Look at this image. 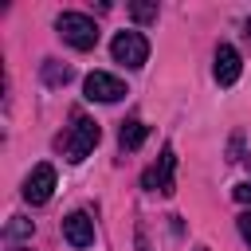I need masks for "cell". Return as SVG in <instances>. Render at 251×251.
I'll list each match as a JSON object with an SVG mask.
<instances>
[{"mask_svg":"<svg viewBox=\"0 0 251 251\" xmlns=\"http://www.w3.org/2000/svg\"><path fill=\"white\" fill-rule=\"evenodd\" d=\"M71 75H75V71H71L67 63H59V59H43V82H47V86H67Z\"/></svg>","mask_w":251,"mask_h":251,"instance_id":"10","label":"cell"},{"mask_svg":"<svg viewBox=\"0 0 251 251\" xmlns=\"http://www.w3.org/2000/svg\"><path fill=\"white\" fill-rule=\"evenodd\" d=\"M110 55H114V63L137 71V67H145V59H149V39H145L141 31H118L114 43H110Z\"/></svg>","mask_w":251,"mask_h":251,"instance_id":"3","label":"cell"},{"mask_svg":"<svg viewBox=\"0 0 251 251\" xmlns=\"http://www.w3.org/2000/svg\"><path fill=\"white\" fill-rule=\"evenodd\" d=\"M98 141H102V129H98V122H94V118H86V114H75L71 129L59 137V145H63V157H67L71 165L86 161V157L94 153V145H98Z\"/></svg>","mask_w":251,"mask_h":251,"instance_id":"1","label":"cell"},{"mask_svg":"<svg viewBox=\"0 0 251 251\" xmlns=\"http://www.w3.org/2000/svg\"><path fill=\"white\" fill-rule=\"evenodd\" d=\"M235 200L251 208V180H243V184H235Z\"/></svg>","mask_w":251,"mask_h":251,"instance_id":"14","label":"cell"},{"mask_svg":"<svg viewBox=\"0 0 251 251\" xmlns=\"http://www.w3.org/2000/svg\"><path fill=\"white\" fill-rule=\"evenodd\" d=\"M247 35H251V20H247Z\"/></svg>","mask_w":251,"mask_h":251,"instance_id":"17","label":"cell"},{"mask_svg":"<svg viewBox=\"0 0 251 251\" xmlns=\"http://www.w3.org/2000/svg\"><path fill=\"white\" fill-rule=\"evenodd\" d=\"M145 133H149V126L145 122H137V118H129V122H122V133H118V141H122V149H141V141H145Z\"/></svg>","mask_w":251,"mask_h":251,"instance_id":"9","label":"cell"},{"mask_svg":"<svg viewBox=\"0 0 251 251\" xmlns=\"http://www.w3.org/2000/svg\"><path fill=\"white\" fill-rule=\"evenodd\" d=\"M133 239H137V251H149V239H145V227H137V231H133Z\"/></svg>","mask_w":251,"mask_h":251,"instance_id":"15","label":"cell"},{"mask_svg":"<svg viewBox=\"0 0 251 251\" xmlns=\"http://www.w3.org/2000/svg\"><path fill=\"white\" fill-rule=\"evenodd\" d=\"M55 31H59L63 43H71L75 51H90V47L98 43V24H94L90 16H82V12H63V16L55 20Z\"/></svg>","mask_w":251,"mask_h":251,"instance_id":"2","label":"cell"},{"mask_svg":"<svg viewBox=\"0 0 251 251\" xmlns=\"http://www.w3.org/2000/svg\"><path fill=\"white\" fill-rule=\"evenodd\" d=\"M239 71H243V63H239V51H235L231 43H220V47H216V67H212L216 82H220V86H231V82L239 78Z\"/></svg>","mask_w":251,"mask_h":251,"instance_id":"8","label":"cell"},{"mask_svg":"<svg viewBox=\"0 0 251 251\" xmlns=\"http://www.w3.org/2000/svg\"><path fill=\"white\" fill-rule=\"evenodd\" d=\"M82 90H86L90 102H118V98H126V82L118 75H110V71H90L82 78Z\"/></svg>","mask_w":251,"mask_h":251,"instance_id":"5","label":"cell"},{"mask_svg":"<svg viewBox=\"0 0 251 251\" xmlns=\"http://www.w3.org/2000/svg\"><path fill=\"white\" fill-rule=\"evenodd\" d=\"M173 173H176V149H173V145H165V149H161V157H157V165H149V169H145L141 184H145L149 192L173 196V192H176V180H173Z\"/></svg>","mask_w":251,"mask_h":251,"instance_id":"4","label":"cell"},{"mask_svg":"<svg viewBox=\"0 0 251 251\" xmlns=\"http://www.w3.org/2000/svg\"><path fill=\"white\" fill-rule=\"evenodd\" d=\"M16 251H27V247H16Z\"/></svg>","mask_w":251,"mask_h":251,"instance_id":"18","label":"cell"},{"mask_svg":"<svg viewBox=\"0 0 251 251\" xmlns=\"http://www.w3.org/2000/svg\"><path fill=\"white\" fill-rule=\"evenodd\" d=\"M8 235H31V220H24V216H12V224H8Z\"/></svg>","mask_w":251,"mask_h":251,"instance_id":"12","label":"cell"},{"mask_svg":"<svg viewBox=\"0 0 251 251\" xmlns=\"http://www.w3.org/2000/svg\"><path fill=\"white\" fill-rule=\"evenodd\" d=\"M129 16L137 24H153L157 20V4H129Z\"/></svg>","mask_w":251,"mask_h":251,"instance_id":"11","label":"cell"},{"mask_svg":"<svg viewBox=\"0 0 251 251\" xmlns=\"http://www.w3.org/2000/svg\"><path fill=\"white\" fill-rule=\"evenodd\" d=\"M235 224H239V235H243V239H247V247H251V208H247V212H239V220H235Z\"/></svg>","mask_w":251,"mask_h":251,"instance_id":"13","label":"cell"},{"mask_svg":"<svg viewBox=\"0 0 251 251\" xmlns=\"http://www.w3.org/2000/svg\"><path fill=\"white\" fill-rule=\"evenodd\" d=\"M63 239H67L71 247H78V251L94 247V220H90L86 212H71V216L63 220Z\"/></svg>","mask_w":251,"mask_h":251,"instance_id":"7","label":"cell"},{"mask_svg":"<svg viewBox=\"0 0 251 251\" xmlns=\"http://www.w3.org/2000/svg\"><path fill=\"white\" fill-rule=\"evenodd\" d=\"M51 192H55V165H35L31 173H27V180H24V200L27 204H47L51 200Z\"/></svg>","mask_w":251,"mask_h":251,"instance_id":"6","label":"cell"},{"mask_svg":"<svg viewBox=\"0 0 251 251\" xmlns=\"http://www.w3.org/2000/svg\"><path fill=\"white\" fill-rule=\"evenodd\" d=\"M192 251H208V247H204V243H200V247H192Z\"/></svg>","mask_w":251,"mask_h":251,"instance_id":"16","label":"cell"}]
</instances>
